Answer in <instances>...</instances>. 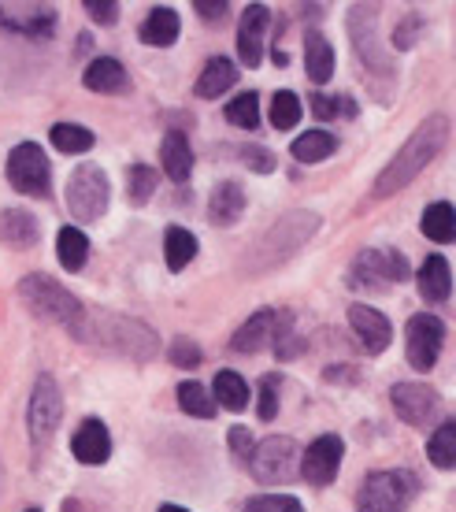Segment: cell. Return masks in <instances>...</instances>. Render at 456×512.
<instances>
[{
    "instance_id": "obj_34",
    "label": "cell",
    "mask_w": 456,
    "mask_h": 512,
    "mask_svg": "<svg viewBox=\"0 0 456 512\" xmlns=\"http://www.w3.org/2000/svg\"><path fill=\"white\" fill-rule=\"evenodd\" d=\"M175 397H178V405H182V412H190L197 420H212L219 409L216 397H208V390H204L201 383H178Z\"/></svg>"
},
{
    "instance_id": "obj_29",
    "label": "cell",
    "mask_w": 456,
    "mask_h": 512,
    "mask_svg": "<svg viewBox=\"0 0 456 512\" xmlns=\"http://www.w3.org/2000/svg\"><path fill=\"white\" fill-rule=\"evenodd\" d=\"M197 256V238L186 227H167L164 234V260L171 271L190 268V260Z\"/></svg>"
},
{
    "instance_id": "obj_24",
    "label": "cell",
    "mask_w": 456,
    "mask_h": 512,
    "mask_svg": "<svg viewBox=\"0 0 456 512\" xmlns=\"http://www.w3.org/2000/svg\"><path fill=\"white\" fill-rule=\"evenodd\" d=\"M234 82H238V67L230 64L227 56H212V60L204 64L193 93H197L201 101H212V97H219V93H227Z\"/></svg>"
},
{
    "instance_id": "obj_36",
    "label": "cell",
    "mask_w": 456,
    "mask_h": 512,
    "mask_svg": "<svg viewBox=\"0 0 456 512\" xmlns=\"http://www.w3.org/2000/svg\"><path fill=\"white\" fill-rule=\"evenodd\" d=\"M227 119L241 130H256L260 127V97L256 93H238L227 104Z\"/></svg>"
},
{
    "instance_id": "obj_15",
    "label": "cell",
    "mask_w": 456,
    "mask_h": 512,
    "mask_svg": "<svg viewBox=\"0 0 456 512\" xmlns=\"http://www.w3.org/2000/svg\"><path fill=\"white\" fill-rule=\"evenodd\" d=\"M267 23H271V12L264 4H249L241 12L238 23V56L245 67H260L264 64V38H267Z\"/></svg>"
},
{
    "instance_id": "obj_2",
    "label": "cell",
    "mask_w": 456,
    "mask_h": 512,
    "mask_svg": "<svg viewBox=\"0 0 456 512\" xmlns=\"http://www.w3.org/2000/svg\"><path fill=\"white\" fill-rule=\"evenodd\" d=\"M71 334L82 338L86 346H101L130 360H149L160 349L152 327L130 320V316H115V312H82V320L71 327Z\"/></svg>"
},
{
    "instance_id": "obj_13",
    "label": "cell",
    "mask_w": 456,
    "mask_h": 512,
    "mask_svg": "<svg viewBox=\"0 0 456 512\" xmlns=\"http://www.w3.org/2000/svg\"><path fill=\"white\" fill-rule=\"evenodd\" d=\"M393 412L408 423V427H427L438 412V390L427 383H397L390 390Z\"/></svg>"
},
{
    "instance_id": "obj_52",
    "label": "cell",
    "mask_w": 456,
    "mask_h": 512,
    "mask_svg": "<svg viewBox=\"0 0 456 512\" xmlns=\"http://www.w3.org/2000/svg\"><path fill=\"white\" fill-rule=\"evenodd\" d=\"M26 512H38V509H26Z\"/></svg>"
},
{
    "instance_id": "obj_37",
    "label": "cell",
    "mask_w": 456,
    "mask_h": 512,
    "mask_svg": "<svg viewBox=\"0 0 456 512\" xmlns=\"http://www.w3.org/2000/svg\"><path fill=\"white\" fill-rule=\"evenodd\" d=\"M127 193L134 205H145L152 193H156V171L149 164H130V182Z\"/></svg>"
},
{
    "instance_id": "obj_30",
    "label": "cell",
    "mask_w": 456,
    "mask_h": 512,
    "mask_svg": "<svg viewBox=\"0 0 456 512\" xmlns=\"http://www.w3.org/2000/svg\"><path fill=\"white\" fill-rule=\"evenodd\" d=\"M212 397H216L223 409L241 412L249 405V383L238 372H219L216 383H212Z\"/></svg>"
},
{
    "instance_id": "obj_38",
    "label": "cell",
    "mask_w": 456,
    "mask_h": 512,
    "mask_svg": "<svg viewBox=\"0 0 456 512\" xmlns=\"http://www.w3.org/2000/svg\"><path fill=\"white\" fill-rule=\"evenodd\" d=\"M301 338H297V331H293V316L286 312L279 320V327H275V357L279 360H293L297 353H301Z\"/></svg>"
},
{
    "instance_id": "obj_19",
    "label": "cell",
    "mask_w": 456,
    "mask_h": 512,
    "mask_svg": "<svg viewBox=\"0 0 456 512\" xmlns=\"http://www.w3.org/2000/svg\"><path fill=\"white\" fill-rule=\"evenodd\" d=\"M419 294H423V301H431V305H442V301H449V294H453V271H449V260L445 256H427L423 260V268H419Z\"/></svg>"
},
{
    "instance_id": "obj_11",
    "label": "cell",
    "mask_w": 456,
    "mask_h": 512,
    "mask_svg": "<svg viewBox=\"0 0 456 512\" xmlns=\"http://www.w3.org/2000/svg\"><path fill=\"white\" fill-rule=\"evenodd\" d=\"M442 342H445V323L434 316V312H419L412 316L405 327V353L408 364L416 372H431L438 357H442Z\"/></svg>"
},
{
    "instance_id": "obj_32",
    "label": "cell",
    "mask_w": 456,
    "mask_h": 512,
    "mask_svg": "<svg viewBox=\"0 0 456 512\" xmlns=\"http://www.w3.org/2000/svg\"><path fill=\"white\" fill-rule=\"evenodd\" d=\"M427 457H431L434 468L453 472L456 468V420H445L442 427L434 431L431 442H427Z\"/></svg>"
},
{
    "instance_id": "obj_50",
    "label": "cell",
    "mask_w": 456,
    "mask_h": 512,
    "mask_svg": "<svg viewBox=\"0 0 456 512\" xmlns=\"http://www.w3.org/2000/svg\"><path fill=\"white\" fill-rule=\"evenodd\" d=\"M160 512H190V509H178V505H164Z\"/></svg>"
},
{
    "instance_id": "obj_43",
    "label": "cell",
    "mask_w": 456,
    "mask_h": 512,
    "mask_svg": "<svg viewBox=\"0 0 456 512\" xmlns=\"http://www.w3.org/2000/svg\"><path fill=\"white\" fill-rule=\"evenodd\" d=\"M419 26H423L419 12H408V15H405V23L397 26V34H393V45H397V49H412V45H416Z\"/></svg>"
},
{
    "instance_id": "obj_40",
    "label": "cell",
    "mask_w": 456,
    "mask_h": 512,
    "mask_svg": "<svg viewBox=\"0 0 456 512\" xmlns=\"http://www.w3.org/2000/svg\"><path fill=\"white\" fill-rule=\"evenodd\" d=\"M260 420H275L279 416V375H271L260 383V405H256Z\"/></svg>"
},
{
    "instance_id": "obj_23",
    "label": "cell",
    "mask_w": 456,
    "mask_h": 512,
    "mask_svg": "<svg viewBox=\"0 0 456 512\" xmlns=\"http://www.w3.org/2000/svg\"><path fill=\"white\" fill-rule=\"evenodd\" d=\"M304 71L316 86L330 82V75H334V49H330V41L319 30L304 34Z\"/></svg>"
},
{
    "instance_id": "obj_45",
    "label": "cell",
    "mask_w": 456,
    "mask_h": 512,
    "mask_svg": "<svg viewBox=\"0 0 456 512\" xmlns=\"http://www.w3.org/2000/svg\"><path fill=\"white\" fill-rule=\"evenodd\" d=\"M86 12L93 15V23L108 26L119 19V4H115V0H86Z\"/></svg>"
},
{
    "instance_id": "obj_3",
    "label": "cell",
    "mask_w": 456,
    "mask_h": 512,
    "mask_svg": "<svg viewBox=\"0 0 456 512\" xmlns=\"http://www.w3.org/2000/svg\"><path fill=\"white\" fill-rule=\"evenodd\" d=\"M316 231H319L316 212H286L271 231H264L260 238H256L241 268L253 271V275L256 271L279 268V264H286V260H290V256L297 253V249H301V245L308 242Z\"/></svg>"
},
{
    "instance_id": "obj_1",
    "label": "cell",
    "mask_w": 456,
    "mask_h": 512,
    "mask_svg": "<svg viewBox=\"0 0 456 512\" xmlns=\"http://www.w3.org/2000/svg\"><path fill=\"white\" fill-rule=\"evenodd\" d=\"M445 138H449V119L427 116L416 130H412V138L397 149V156L379 171V179H375V190L371 193H375V197H393V193H401L423 167L431 164L434 156L442 153Z\"/></svg>"
},
{
    "instance_id": "obj_18",
    "label": "cell",
    "mask_w": 456,
    "mask_h": 512,
    "mask_svg": "<svg viewBox=\"0 0 456 512\" xmlns=\"http://www.w3.org/2000/svg\"><path fill=\"white\" fill-rule=\"evenodd\" d=\"M71 453L82 464H93V468L104 464L112 457V435H108V427L101 420H86L75 431V438H71Z\"/></svg>"
},
{
    "instance_id": "obj_48",
    "label": "cell",
    "mask_w": 456,
    "mask_h": 512,
    "mask_svg": "<svg viewBox=\"0 0 456 512\" xmlns=\"http://www.w3.org/2000/svg\"><path fill=\"white\" fill-rule=\"evenodd\" d=\"M312 116L334 119L338 116V97H323V93H316V97H312Z\"/></svg>"
},
{
    "instance_id": "obj_17",
    "label": "cell",
    "mask_w": 456,
    "mask_h": 512,
    "mask_svg": "<svg viewBox=\"0 0 456 512\" xmlns=\"http://www.w3.org/2000/svg\"><path fill=\"white\" fill-rule=\"evenodd\" d=\"M275 327H279V312L271 308H260L253 312V320H245L230 338V349L234 353H260L267 342H275Z\"/></svg>"
},
{
    "instance_id": "obj_7",
    "label": "cell",
    "mask_w": 456,
    "mask_h": 512,
    "mask_svg": "<svg viewBox=\"0 0 456 512\" xmlns=\"http://www.w3.org/2000/svg\"><path fill=\"white\" fill-rule=\"evenodd\" d=\"M108 175H104L97 164H82L71 175L67 182V208H71V216L82 219V223H93V219H101L108 212Z\"/></svg>"
},
{
    "instance_id": "obj_26",
    "label": "cell",
    "mask_w": 456,
    "mask_h": 512,
    "mask_svg": "<svg viewBox=\"0 0 456 512\" xmlns=\"http://www.w3.org/2000/svg\"><path fill=\"white\" fill-rule=\"evenodd\" d=\"M178 12L175 8H152L149 19L141 23V41L152 45V49H167V45H175L178 38Z\"/></svg>"
},
{
    "instance_id": "obj_46",
    "label": "cell",
    "mask_w": 456,
    "mask_h": 512,
    "mask_svg": "<svg viewBox=\"0 0 456 512\" xmlns=\"http://www.w3.org/2000/svg\"><path fill=\"white\" fill-rule=\"evenodd\" d=\"M52 23H56V19H52V12H38V15H30V19H26L23 30L30 34V38H49Z\"/></svg>"
},
{
    "instance_id": "obj_6",
    "label": "cell",
    "mask_w": 456,
    "mask_h": 512,
    "mask_svg": "<svg viewBox=\"0 0 456 512\" xmlns=\"http://www.w3.org/2000/svg\"><path fill=\"white\" fill-rule=\"evenodd\" d=\"M249 472H253V479L260 483V487H282V483H293L297 472H301L297 442L286 435L264 438V442L253 449V457H249Z\"/></svg>"
},
{
    "instance_id": "obj_39",
    "label": "cell",
    "mask_w": 456,
    "mask_h": 512,
    "mask_svg": "<svg viewBox=\"0 0 456 512\" xmlns=\"http://www.w3.org/2000/svg\"><path fill=\"white\" fill-rule=\"evenodd\" d=\"M245 512H304V505L290 494H260L245 501Z\"/></svg>"
},
{
    "instance_id": "obj_16",
    "label": "cell",
    "mask_w": 456,
    "mask_h": 512,
    "mask_svg": "<svg viewBox=\"0 0 456 512\" xmlns=\"http://www.w3.org/2000/svg\"><path fill=\"white\" fill-rule=\"evenodd\" d=\"M349 327L356 331V338L364 342V349H368L371 357H379V353H386V349H390L393 327H390V320L382 316L379 308L353 305V308H349Z\"/></svg>"
},
{
    "instance_id": "obj_21",
    "label": "cell",
    "mask_w": 456,
    "mask_h": 512,
    "mask_svg": "<svg viewBox=\"0 0 456 512\" xmlns=\"http://www.w3.org/2000/svg\"><path fill=\"white\" fill-rule=\"evenodd\" d=\"M38 238L41 227L30 212H23V208L0 212V242H8L12 249H30V245H38Z\"/></svg>"
},
{
    "instance_id": "obj_4",
    "label": "cell",
    "mask_w": 456,
    "mask_h": 512,
    "mask_svg": "<svg viewBox=\"0 0 456 512\" xmlns=\"http://www.w3.org/2000/svg\"><path fill=\"white\" fill-rule=\"evenodd\" d=\"M19 297H23L26 305H30V312L38 316V320H49V323H60V327H75L78 320H82V301H78L71 290H64L56 279H49V275H26V279H19Z\"/></svg>"
},
{
    "instance_id": "obj_44",
    "label": "cell",
    "mask_w": 456,
    "mask_h": 512,
    "mask_svg": "<svg viewBox=\"0 0 456 512\" xmlns=\"http://www.w3.org/2000/svg\"><path fill=\"white\" fill-rule=\"evenodd\" d=\"M227 442H230V453L238 457V461H245L249 464V457H253V438H249V431L245 427H230V435H227Z\"/></svg>"
},
{
    "instance_id": "obj_41",
    "label": "cell",
    "mask_w": 456,
    "mask_h": 512,
    "mask_svg": "<svg viewBox=\"0 0 456 512\" xmlns=\"http://www.w3.org/2000/svg\"><path fill=\"white\" fill-rule=\"evenodd\" d=\"M238 160H245V164L253 167V171H260V175L275 171V156L267 153V149H260V145H238Z\"/></svg>"
},
{
    "instance_id": "obj_22",
    "label": "cell",
    "mask_w": 456,
    "mask_h": 512,
    "mask_svg": "<svg viewBox=\"0 0 456 512\" xmlns=\"http://www.w3.org/2000/svg\"><path fill=\"white\" fill-rule=\"evenodd\" d=\"M241 212H245V190L238 182H219L216 193L208 197V219L216 227H230V223H238Z\"/></svg>"
},
{
    "instance_id": "obj_20",
    "label": "cell",
    "mask_w": 456,
    "mask_h": 512,
    "mask_svg": "<svg viewBox=\"0 0 456 512\" xmlns=\"http://www.w3.org/2000/svg\"><path fill=\"white\" fill-rule=\"evenodd\" d=\"M82 82H86V90H93V93H127L130 90L127 67L119 64V60H112V56L93 60V64L86 67Z\"/></svg>"
},
{
    "instance_id": "obj_8",
    "label": "cell",
    "mask_w": 456,
    "mask_h": 512,
    "mask_svg": "<svg viewBox=\"0 0 456 512\" xmlns=\"http://www.w3.org/2000/svg\"><path fill=\"white\" fill-rule=\"evenodd\" d=\"M401 279H408V260L397 249H364L349 271L353 290H386Z\"/></svg>"
},
{
    "instance_id": "obj_12",
    "label": "cell",
    "mask_w": 456,
    "mask_h": 512,
    "mask_svg": "<svg viewBox=\"0 0 456 512\" xmlns=\"http://www.w3.org/2000/svg\"><path fill=\"white\" fill-rule=\"evenodd\" d=\"M345 457V442L338 435H319L312 446L301 453V475L312 483V487H327L338 479V468H342Z\"/></svg>"
},
{
    "instance_id": "obj_5",
    "label": "cell",
    "mask_w": 456,
    "mask_h": 512,
    "mask_svg": "<svg viewBox=\"0 0 456 512\" xmlns=\"http://www.w3.org/2000/svg\"><path fill=\"white\" fill-rule=\"evenodd\" d=\"M419 494V479L412 472H375L364 479V487L356 494L360 512H405Z\"/></svg>"
},
{
    "instance_id": "obj_27",
    "label": "cell",
    "mask_w": 456,
    "mask_h": 512,
    "mask_svg": "<svg viewBox=\"0 0 456 512\" xmlns=\"http://www.w3.org/2000/svg\"><path fill=\"white\" fill-rule=\"evenodd\" d=\"M423 234L438 245L456 242V208L449 205V201H434V205H427V212H423Z\"/></svg>"
},
{
    "instance_id": "obj_42",
    "label": "cell",
    "mask_w": 456,
    "mask_h": 512,
    "mask_svg": "<svg viewBox=\"0 0 456 512\" xmlns=\"http://www.w3.org/2000/svg\"><path fill=\"white\" fill-rule=\"evenodd\" d=\"M171 360H175L178 368H197L201 364V349L193 338H178L175 346H171Z\"/></svg>"
},
{
    "instance_id": "obj_14",
    "label": "cell",
    "mask_w": 456,
    "mask_h": 512,
    "mask_svg": "<svg viewBox=\"0 0 456 512\" xmlns=\"http://www.w3.org/2000/svg\"><path fill=\"white\" fill-rule=\"evenodd\" d=\"M349 34L356 41V52L364 56V64L371 71H382V75H390V60H386V52H379V30H375V8L368 4H360L349 12Z\"/></svg>"
},
{
    "instance_id": "obj_33",
    "label": "cell",
    "mask_w": 456,
    "mask_h": 512,
    "mask_svg": "<svg viewBox=\"0 0 456 512\" xmlns=\"http://www.w3.org/2000/svg\"><path fill=\"white\" fill-rule=\"evenodd\" d=\"M49 138L60 153H71V156L89 153V149H93V141H97L93 138V130L78 127V123H56V127L49 130Z\"/></svg>"
},
{
    "instance_id": "obj_25",
    "label": "cell",
    "mask_w": 456,
    "mask_h": 512,
    "mask_svg": "<svg viewBox=\"0 0 456 512\" xmlns=\"http://www.w3.org/2000/svg\"><path fill=\"white\" fill-rule=\"evenodd\" d=\"M160 164H164L167 179L171 182H186L193 171V149L190 141H186V134H178V130H171L164 138V149H160Z\"/></svg>"
},
{
    "instance_id": "obj_31",
    "label": "cell",
    "mask_w": 456,
    "mask_h": 512,
    "mask_svg": "<svg viewBox=\"0 0 456 512\" xmlns=\"http://www.w3.org/2000/svg\"><path fill=\"white\" fill-rule=\"evenodd\" d=\"M56 256H60V264L67 271H82L89 256V238L78 227H64V231L56 234Z\"/></svg>"
},
{
    "instance_id": "obj_49",
    "label": "cell",
    "mask_w": 456,
    "mask_h": 512,
    "mask_svg": "<svg viewBox=\"0 0 456 512\" xmlns=\"http://www.w3.org/2000/svg\"><path fill=\"white\" fill-rule=\"evenodd\" d=\"M338 116H356V104L349 97H338Z\"/></svg>"
},
{
    "instance_id": "obj_47",
    "label": "cell",
    "mask_w": 456,
    "mask_h": 512,
    "mask_svg": "<svg viewBox=\"0 0 456 512\" xmlns=\"http://www.w3.org/2000/svg\"><path fill=\"white\" fill-rule=\"evenodd\" d=\"M193 8L201 12L204 23H208V19H212V23H219V19H223V15L230 12V4H223V0H197Z\"/></svg>"
},
{
    "instance_id": "obj_10",
    "label": "cell",
    "mask_w": 456,
    "mask_h": 512,
    "mask_svg": "<svg viewBox=\"0 0 456 512\" xmlns=\"http://www.w3.org/2000/svg\"><path fill=\"white\" fill-rule=\"evenodd\" d=\"M8 182H12L19 193L49 197L52 171H49V156L41 153V145H34V141L15 145L12 153H8Z\"/></svg>"
},
{
    "instance_id": "obj_9",
    "label": "cell",
    "mask_w": 456,
    "mask_h": 512,
    "mask_svg": "<svg viewBox=\"0 0 456 512\" xmlns=\"http://www.w3.org/2000/svg\"><path fill=\"white\" fill-rule=\"evenodd\" d=\"M60 416H64V397H60V386L49 372L38 375V383L30 390V405H26V427H30V442L34 446H45L52 438V431L60 427Z\"/></svg>"
},
{
    "instance_id": "obj_51",
    "label": "cell",
    "mask_w": 456,
    "mask_h": 512,
    "mask_svg": "<svg viewBox=\"0 0 456 512\" xmlns=\"http://www.w3.org/2000/svg\"><path fill=\"white\" fill-rule=\"evenodd\" d=\"M0 494H4V464H0Z\"/></svg>"
},
{
    "instance_id": "obj_35",
    "label": "cell",
    "mask_w": 456,
    "mask_h": 512,
    "mask_svg": "<svg viewBox=\"0 0 456 512\" xmlns=\"http://www.w3.org/2000/svg\"><path fill=\"white\" fill-rule=\"evenodd\" d=\"M267 112H271V127L275 130H293L301 119V97L290 90H279L267 104Z\"/></svg>"
},
{
    "instance_id": "obj_28",
    "label": "cell",
    "mask_w": 456,
    "mask_h": 512,
    "mask_svg": "<svg viewBox=\"0 0 456 512\" xmlns=\"http://www.w3.org/2000/svg\"><path fill=\"white\" fill-rule=\"evenodd\" d=\"M334 149H338V138L327 134V130H308V134H301V138L290 145V153L297 164H319V160H327Z\"/></svg>"
}]
</instances>
